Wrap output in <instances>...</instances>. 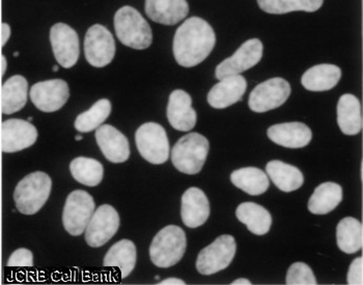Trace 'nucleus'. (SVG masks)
<instances>
[{
	"instance_id": "21",
	"label": "nucleus",
	"mask_w": 363,
	"mask_h": 285,
	"mask_svg": "<svg viewBox=\"0 0 363 285\" xmlns=\"http://www.w3.org/2000/svg\"><path fill=\"white\" fill-rule=\"evenodd\" d=\"M145 13L150 19L163 26H176L187 17V0H145Z\"/></svg>"
},
{
	"instance_id": "31",
	"label": "nucleus",
	"mask_w": 363,
	"mask_h": 285,
	"mask_svg": "<svg viewBox=\"0 0 363 285\" xmlns=\"http://www.w3.org/2000/svg\"><path fill=\"white\" fill-rule=\"evenodd\" d=\"M72 177L82 185L96 187L104 177V167L98 160L78 157L70 164Z\"/></svg>"
},
{
	"instance_id": "26",
	"label": "nucleus",
	"mask_w": 363,
	"mask_h": 285,
	"mask_svg": "<svg viewBox=\"0 0 363 285\" xmlns=\"http://www.w3.org/2000/svg\"><path fill=\"white\" fill-rule=\"evenodd\" d=\"M266 172L274 185L284 192L298 190L304 183V177L299 168L282 161H270L266 165Z\"/></svg>"
},
{
	"instance_id": "33",
	"label": "nucleus",
	"mask_w": 363,
	"mask_h": 285,
	"mask_svg": "<svg viewBox=\"0 0 363 285\" xmlns=\"http://www.w3.org/2000/svg\"><path fill=\"white\" fill-rule=\"evenodd\" d=\"M111 103L107 99H101L87 111L82 112L76 118L75 129L80 133H89L97 130L111 113Z\"/></svg>"
},
{
	"instance_id": "35",
	"label": "nucleus",
	"mask_w": 363,
	"mask_h": 285,
	"mask_svg": "<svg viewBox=\"0 0 363 285\" xmlns=\"http://www.w3.org/2000/svg\"><path fill=\"white\" fill-rule=\"evenodd\" d=\"M8 267H33V255L26 248H20L14 251L9 258Z\"/></svg>"
},
{
	"instance_id": "2",
	"label": "nucleus",
	"mask_w": 363,
	"mask_h": 285,
	"mask_svg": "<svg viewBox=\"0 0 363 285\" xmlns=\"http://www.w3.org/2000/svg\"><path fill=\"white\" fill-rule=\"evenodd\" d=\"M114 29L122 44L136 50L149 48L153 42L151 26L132 6H123L116 13Z\"/></svg>"
},
{
	"instance_id": "39",
	"label": "nucleus",
	"mask_w": 363,
	"mask_h": 285,
	"mask_svg": "<svg viewBox=\"0 0 363 285\" xmlns=\"http://www.w3.org/2000/svg\"><path fill=\"white\" fill-rule=\"evenodd\" d=\"M6 67H8V62H6V56L4 55H0V77H4L6 74Z\"/></svg>"
},
{
	"instance_id": "16",
	"label": "nucleus",
	"mask_w": 363,
	"mask_h": 285,
	"mask_svg": "<svg viewBox=\"0 0 363 285\" xmlns=\"http://www.w3.org/2000/svg\"><path fill=\"white\" fill-rule=\"evenodd\" d=\"M167 118L172 127L178 131L188 132L196 125L197 114L192 108V99L182 89L172 91L167 105Z\"/></svg>"
},
{
	"instance_id": "41",
	"label": "nucleus",
	"mask_w": 363,
	"mask_h": 285,
	"mask_svg": "<svg viewBox=\"0 0 363 285\" xmlns=\"http://www.w3.org/2000/svg\"><path fill=\"white\" fill-rule=\"evenodd\" d=\"M82 136H79V135L76 136V140H82Z\"/></svg>"
},
{
	"instance_id": "1",
	"label": "nucleus",
	"mask_w": 363,
	"mask_h": 285,
	"mask_svg": "<svg viewBox=\"0 0 363 285\" xmlns=\"http://www.w3.org/2000/svg\"><path fill=\"white\" fill-rule=\"evenodd\" d=\"M216 45L214 29L206 20L191 17L177 29L174 38V58L184 68L201 64Z\"/></svg>"
},
{
	"instance_id": "20",
	"label": "nucleus",
	"mask_w": 363,
	"mask_h": 285,
	"mask_svg": "<svg viewBox=\"0 0 363 285\" xmlns=\"http://www.w3.org/2000/svg\"><path fill=\"white\" fill-rule=\"evenodd\" d=\"M269 138L288 149H301L306 147L313 138L309 127L303 123H284L271 125L267 131Z\"/></svg>"
},
{
	"instance_id": "37",
	"label": "nucleus",
	"mask_w": 363,
	"mask_h": 285,
	"mask_svg": "<svg viewBox=\"0 0 363 285\" xmlns=\"http://www.w3.org/2000/svg\"><path fill=\"white\" fill-rule=\"evenodd\" d=\"M11 38V28L9 24L2 23L1 24V35H0V45L1 47L6 46V43H8L9 40Z\"/></svg>"
},
{
	"instance_id": "32",
	"label": "nucleus",
	"mask_w": 363,
	"mask_h": 285,
	"mask_svg": "<svg viewBox=\"0 0 363 285\" xmlns=\"http://www.w3.org/2000/svg\"><path fill=\"white\" fill-rule=\"evenodd\" d=\"M259 8L268 14L282 15L291 12H317L324 0H257Z\"/></svg>"
},
{
	"instance_id": "29",
	"label": "nucleus",
	"mask_w": 363,
	"mask_h": 285,
	"mask_svg": "<svg viewBox=\"0 0 363 285\" xmlns=\"http://www.w3.org/2000/svg\"><path fill=\"white\" fill-rule=\"evenodd\" d=\"M336 242L342 252L353 255L362 248L363 228L362 222L353 217L340 220L336 228Z\"/></svg>"
},
{
	"instance_id": "10",
	"label": "nucleus",
	"mask_w": 363,
	"mask_h": 285,
	"mask_svg": "<svg viewBox=\"0 0 363 285\" xmlns=\"http://www.w3.org/2000/svg\"><path fill=\"white\" fill-rule=\"evenodd\" d=\"M291 85L282 78H271L259 83L252 91L248 106L257 113L270 111L284 105L291 96Z\"/></svg>"
},
{
	"instance_id": "6",
	"label": "nucleus",
	"mask_w": 363,
	"mask_h": 285,
	"mask_svg": "<svg viewBox=\"0 0 363 285\" xmlns=\"http://www.w3.org/2000/svg\"><path fill=\"white\" fill-rule=\"evenodd\" d=\"M136 147L147 162L159 165L169 158V141L167 131L156 123H147L138 128L135 134Z\"/></svg>"
},
{
	"instance_id": "24",
	"label": "nucleus",
	"mask_w": 363,
	"mask_h": 285,
	"mask_svg": "<svg viewBox=\"0 0 363 285\" xmlns=\"http://www.w3.org/2000/svg\"><path fill=\"white\" fill-rule=\"evenodd\" d=\"M337 123L346 135H356L362 131V106L355 96L345 94L340 96L337 104Z\"/></svg>"
},
{
	"instance_id": "7",
	"label": "nucleus",
	"mask_w": 363,
	"mask_h": 285,
	"mask_svg": "<svg viewBox=\"0 0 363 285\" xmlns=\"http://www.w3.org/2000/svg\"><path fill=\"white\" fill-rule=\"evenodd\" d=\"M234 237L223 235L199 252L196 269L201 275H213L230 266L236 255Z\"/></svg>"
},
{
	"instance_id": "23",
	"label": "nucleus",
	"mask_w": 363,
	"mask_h": 285,
	"mask_svg": "<svg viewBox=\"0 0 363 285\" xmlns=\"http://www.w3.org/2000/svg\"><path fill=\"white\" fill-rule=\"evenodd\" d=\"M342 78V69L335 65L323 64L311 67L301 78L304 89L309 91H327L333 89Z\"/></svg>"
},
{
	"instance_id": "17",
	"label": "nucleus",
	"mask_w": 363,
	"mask_h": 285,
	"mask_svg": "<svg viewBox=\"0 0 363 285\" xmlns=\"http://www.w3.org/2000/svg\"><path fill=\"white\" fill-rule=\"evenodd\" d=\"M96 140L101 152L112 163H123L130 157L127 137L111 125H103L96 131Z\"/></svg>"
},
{
	"instance_id": "3",
	"label": "nucleus",
	"mask_w": 363,
	"mask_h": 285,
	"mask_svg": "<svg viewBox=\"0 0 363 285\" xmlns=\"http://www.w3.org/2000/svg\"><path fill=\"white\" fill-rule=\"evenodd\" d=\"M51 188V177L45 172H35L28 174L16 187V208L24 215L37 214L48 201Z\"/></svg>"
},
{
	"instance_id": "40",
	"label": "nucleus",
	"mask_w": 363,
	"mask_h": 285,
	"mask_svg": "<svg viewBox=\"0 0 363 285\" xmlns=\"http://www.w3.org/2000/svg\"><path fill=\"white\" fill-rule=\"evenodd\" d=\"M233 285H250L252 282L248 279H245V278H239V279L235 280L234 282H232Z\"/></svg>"
},
{
	"instance_id": "28",
	"label": "nucleus",
	"mask_w": 363,
	"mask_h": 285,
	"mask_svg": "<svg viewBox=\"0 0 363 285\" xmlns=\"http://www.w3.org/2000/svg\"><path fill=\"white\" fill-rule=\"evenodd\" d=\"M342 201V189L336 183H323L313 191L308 201L309 212L315 215H326Z\"/></svg>"
},
{
	"instance_id": "12",
	"label": "nucleus",
	"mask_w": 363,
	"mask_h": 285,
	"mask_svg": "<svg viewBox=\"0 0 363 285\" xmlns=\"http://www.w3.org/2000/svg\"><path fill=\"white\" fill-rule=\"evenodd\" d=\"M263 43L259 39L248 40L241 45L235 55L226 58L217 66L215 77L218 80L228 76L239 75L253 68L263 57Z\"/></svg>"
},
{
	"instance_id": "27",
	"label": "nucleus",
	"mask_w": 363,
	"mask_h": 285,
	"mask_svg": "<svg viewBox=\"0 0 363 285\" xmlns=\"http://www.w3.org/2000/svg\"><path fill=\"white\" fill-rule=\"evenodd\" d=\"M238 220L245 224L250 233L266 235L272 225V216L264 206L255 203H243L236 210Z\"/></svg>"
},
{
	"instance_id": "30",
	"label": "nucleus",
	"mask_w": 363,
	"mask_h": 285,
	"mask_svg": "<svg viewBox=\"0 0 363 285\" xmlns=\"http://www.w3.org/2000/svg\"><path fill=\"white\" fill-rule=\"evenodd\" d=\"M230 181L237 188L252 196L263 194L270 186L265 172L257 167H244L235 170L230 174Z\"/></svg>"
},
{
	"instance_id": "13",
	"label": "nucleus",
	"mask_w": 363,
	"mask_h": 285,
	"mask_svg": "<svg viewBox=\"0 0 363 285\" xmlns=\"http://www.w3.org/2000/svg\"><path fill=\"white\" fill-rule=\"evenodd\" d=\"M38 136L37 128L33 123L11 118L0 127V147L4 152H20L35 145Z\"/></svg>"
},
{
	"instance_id": "34",
	"label": "nucleus",
	"mask_w": 363,
	"mask_h": 285,
	"mask_svg": "<svg viewBox=\"0 0 363 285\" xmlns=\"http://www.w3.org/2000/svg\"><path fill=\"white\" fill-rule=\"evenodd\" d=\"M286 284L289 285H315L318 282L311 267L304 262H295L289 269Z\"/></svg>"
},
{
	"instance_id": "18",
	"label": "nucleus",
	"mask_w": 363,
	"mask_h": 285,
	"mask_svg": "<svg viewBox=\"0 0 363 285\" xmlns=\"http://www.w3.org/2000/svg\"><path fill=\"white\" fill-rule=\"evenodd\" d=\"M247 89V82L241 75L223 78L208 94V103L215 109H224L236 104Z\"/></svg>"
},
{
	"instance_id": "15",
	"label": "nucleus",
	"mask_w": 363,
	"mask_h": 285,
	"mask_svg": "<svg viewBox=\"0 0 363 285\" xmlns=\"http://www.w3.org/2000/svg\"><path fill=\"white\" fill-rule=\"evenodd\" d=\"M70 96L68 83L62 79L38 82L30 89V100L43 112H55L64 107Z\"/></svg>"
},
{
	"instance_id": "22",
	"label": "nucleus",
	"mask_w": 363,
	"mask_h": 285,
	"mask_svg": "<svg viewBox=\"0 0 363 285\" xmlns=\"http://www.w3.org/2000/svg\"><path fill=\"white\" fill-rule=\"evenodd\" d=\"M28 82L23 76L15 75L9 78L1 87L0 107L4 114L20 111L28 102Z\"/></svg>"
},
{
	"instance_id": "9",
	"label": "nucleus",
	"mask_w": 363,
	"mask_h": 285,
	"mask_svg": "<svg viewBox=\"0 0 363 285\" xmlns=\"http://www.w3.org/2000/svg\"><path fill=\"white\" fill-rule=\"evenodd\" d=\"M84 53L91 66L95 68L108 66L116 55V42L111 31L100 24L89 28L85 35Z\"/></svg>"
},
{
	"instance_id": "11",
	"label": "nucleus",
	"mask_w": 363,
	"mask_h": 285,
	"mask_svg": "<svg viewBox=\"0 0 363 285\" xmlns=\"http://www.w3.org/2000/svg\"><path fill=\"white\" fill-rule=\"evenodd\" d=\"M120 216L113 206L103 204L94 212L85 228V241L94 248L104 246L111 241L120 228Z\"/></svg>"
},
{
	"instance_id": "8",
	"label": "nucleus",
	"mask_w": 363,
	"mask_h": 285,
	"mask_svg": "<svg viewBox=\"0 0 363 285\" xmlns=\"http://www.w3.org/2000/svg\"><path fill=\"white\" fill-rule=\"evenodd\" d=\"M93 196L84 190H75L69 194L65 203L62 223L65 230L72 235H82L95 212Z\"/></svg>"
},
{
	"instance_id": "25",
	"label": "nucleus",
	"mask_w": 363,
	"mask_h": 285,
	"mask_svg": "<svg viewBox=\"0 0 363 285\" xmlns=\"http://www.w3.org/2000/svg\"><path fill=\"white\" fill-rule=\"evenodd\" d=\"M138 251L135 244L130 240H122L112 245L104 257V266L116 268L120 271L121 277L127 278L135 268Z\"/></svg>"
},
{
	"instance_id": "14",
	"label": "nucleus",
	"mask_w": 363,
	"mask_h": 285,
	"mask_svg": "<svg viewBox=\"0 0 363 285\" xmlns=\"http://www.w3.org/2000/svg\"><path fill=\"white\" fill-rule=\"evenodd\" d=\"M50 42L56 60L65 69L77 64L80 55L79 38L77 33L65 23H57L51 28Z\"/></svg>"
},
{
	"instance_id": "42",
	"label": "nucleus",
	"mask_w": 363,
	"mask_h": 285,
	"mask_svg": "<svg viewBox=\"0 0 363 285\" xmlns=\"http://www.w3.org/2000/svg\"><path fill=\"white\" fill-rule=\"evenodd\" d=\"M57 67H55V68H53V71H57Z\"/></svg>"
},
{
	"instance_id": "5",
	"label": "nucleus",
	"mask_w": 363,
	"mask_h": 285,
	"mask_svg": "<svg viewBox=\"0 0 363 285\" xmlns=\"http://www.w3.org/2000/svg\"><path fill=\"white\" fill-rule=\"evenodd\" d=\"M186 247L185 231L180 226L168 225L155 235L150 247V257L155 266L170 268L180 262Z\"/></svg>"
},
{
	"instance_id": "4",
	"label": "nucleus",
	"mask_w": 363,
	"mask_h": 285,
	"mask_svg": "<svg viewBox=\"0 0 363 285\" xmlns=\"http://www.w3.org/2000/svg\"><path fill=\"white\" fill-rule=\"evenodd\" d=\"M209 141L199 133L181 137L172 150V161L179 172L185 174H199L209 154Z\"/></svg>"
},
{
	"instance_id": "38",
	"label": "nucleus",
	"mask_w": 363,
	"mask_h": 285,
	"mask_svg": "<svg viewBox=\"0 0 363 285\" xmlns=\"http://www.w3.org/2000/svg\"><path fill=\"white\" fill-rule=\"evenodd\" d=\"M159 284L161 285H185L186 282L183 281L182 279H179V278H167V279L162 280V281L159 282Z\"/></svg>"
},
{
	"instance_id": "19",
	"label": "nucleus",
	"mask_w": 363,
	"mask_h": 285,
	"mask_svg": "<svg viewBox=\"0 0 363 285\" xmlns=\"http://www.w3.org/2000/svg\"><path fill=\"white\" fill-rule=\"evenodd\" d=\"M181 216L184 224L196 228L206 223L210 216V203L203 190L191 187L182 196Z\"/></svg>"
},
{
	"instance_id": "36",
	"label": "nucleus",
	"mask_w": 363,
	"mask_h": 285,
	"mask_svg": "<svg viewBox=\"0 0 363 285\" xmlns=\"http://www.w3.org/2000/svg\"><path fill=\"white\" fill-rule=\"evenodd\" d=\"M347 281L350 285L363 284V258L357 257L352 262Z\"/></svg>"
}]
</instances>
